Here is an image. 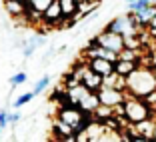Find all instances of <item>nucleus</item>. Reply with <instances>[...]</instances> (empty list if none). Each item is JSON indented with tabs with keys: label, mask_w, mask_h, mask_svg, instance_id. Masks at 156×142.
Instances as JSON below:
<instances>
[{
	"label": "nucleus",
	"mask_w": 156,
	"mask_h": 142,
	"mask_svg": "<svg viewBox=\"0 0 156 142\" xmlns=\"http://www.w3.org/2000/svg\"><path fill=\"white\" fill-rule=\"evenodd\" d=\"M122 116L128 124H132V122H140V120L152 118L154 114H152V106L144 98L126 94V98L122 102Z\"/></svg>",
	"instance_id": "nucleus-2"
},
{
	"label": "nucleus",
	"mask_w": 156,
	"mask_h": 142,
	"mask_svg": "<svg viewBox=\"0 0 156 142\" xmlns=\"http://www.w3.org/2000/svg\"><path fill=\"white\" fill-rule=\"evenodd\" d=\"M0 126H2V130L8 126V112L6 110H0Z\"/></svg>",
	"instance_id": "nucleus-21"
},
{
	"label": "nucleus",
	"mask_w": 156,
	"mask_h": 142,
	"mask_svg": "<svg viewBox=\"0 0 156 142\" xmlns=\"http://www.w3.org/2000/svg\"><path fill=\"white\" fill-rule=\"evenodd\" d=\"M4 8L12 18H20V16L26 14L28 4L24 2V0H4Z\"/></svg>",
	"instance_id": "nucleus-11"
},
{
	"label": "nucleus",
	"mask_w": 156,
	"mask_h": 142,
	"mask_svg": "<svg viewBox=\"0 0 156 142\" xmlns=\"http://www.w3.org/2000/svg\"><path fill=\"white\" fill-rule=\"evenodd\" d=\"M42 44V40L40 38H34L32 42H30V46H26V48H24V56H30L34 52V48H38V46Z\"/></svg>",
	"instance_id": "nucleus-20"
},
{
	"label": "nucleus",
	"mask_w": 156,
	"mask_h": 142,
	"mask_svg": "<svg viewBox=\"0 0 156 142\" xmlns=\"http://www.w3.org/2000/svg\"><path fill=\"white\" fill-rule=\"evenodd\" d=\"M26 78H28L26 72H16L12 78H10V84H12V88H14V86H20V84L26 82Z\"/></svg>",
	"instance_id": "nucleus-19"
},
{
	"label": "nucleus",
	"mask_w": 156,
	"mask_h": 142,
	"mask_svg": "<svg viewBox=\"0 0 156 142\" xmlns=\"http://www.w3.org/2000/svg\"><path fill=\"white\" fill-rule=\"evenodd\" d=\"M48 84H50V76H44V78H40L36 84H34V96H38V94H42V92L48 88Z\"/></svg>",
	"instance_id": "nucleus-16"
},
{
	"label": "nucleus",
	"mask_w": 156,
	"mask_h": 142,
	"mask_svg": "<svg viewBox=\"0 0 156 142\" xmlns=\"http://www.w3.org/2000/svg\"><path fill=\"white\" fill-rule=\"evenodd\" d=\"M18 122H20V114L18 112H8V124L14 126V124H18Z\"/></svg>",
	"instance_id": "nucleus-22"
},
{
	"label": "nucleus",
	"mask_w": 156,
	"mask_h": 142,
	"mask_svg": "<svg viewBox=\"0 0 156 142\" xmlns=\"http://www.w3.org/2000/svg\"><path fill=\"white\" fill-rule=\"evenodd\" d=\"M152 2L150 0H134V2H128V10H132V12H138V10L146 8V6H150Z\"/></svg>",
	"instance_id": "nucleus-17"
},
{
	"label": "nucleus",
	"mask_w": 156,
	"mask_h": 142,
	"mask_svg": "<svg viewBox=\"0 0 156 142\" xmlns=\"http://www.w3.org/2000/svg\"><path fill=\"white\" fill-rule=\"evenodd\" d=\"M62 20H64V14L60 10L58 0H52L50 4H48V8L42 12V22H44L46 26H60Z\"/></svg>",
	"instance_id": "nucleus-8"
},
{
	"label": "nucleus",
	"mask_w": 156,
	"mask_h": 142,
	"mask_svg": "<svg viewBox=\"0 0 156 142\" xmlns=\"http://www.w3.org/2000/svg\"><path fill=\"white\" fill-rule=\"evenodd\" d=\"M98 98H100V104H106L114 108V106L122 104L124 98H126V90L122 88H114V86H104L102 84L100 90H98Z\"/></svg>",
	"instance_id": "nucleus-6"
},
{
	"label": "nucleus",
	"mask_w": 156,
	"mask_h": 142,
	"mask_svg": "<svg viewBox=\"0 0 156 142\" xmlns=\"http://www.w3.org/2000/svg\"><path fill=\"white\" fill-rule=\"evenodd\" d=\"M54 134H58L60 140H76V132L72 126L62 122L60 118H54Z\"/></svg>",
	"instance_id": "nucleus-12"
},
{
	"label": "nucleus",
	"mask_w": 156,
	"mask_h": 142,
	"mask_svg": "<svg viewBox=\"0 0 156 142\" xmlns=\"http://www.w3.org/2000/svg\"><path fill=\"white\" fill-rule=\"evenodd\" d=\"M126 2H134V0H126Z\"/></svg>",
	"instance_id": "nucleus-25"
},
{
	"label": "nucleus",
	"mask_w": 156,
	"mask_h": 142,
	"mask_svg": "<svg viewBox=\"0 0 156 142\" xmlns=\"http://www.w3.org/2000/svg\"><path fill=\"white\" fill-rule=\"evenodd\" d=\"M34 98V92H26V94H22V96H18L16 98V102H12V106L14 108H20V106H24V104H28V102Z\"/></svg>",
	"instance_id": "nucleus-18"
},
{
	"label": "nucleus",
	"mask_w": 156,
	"mask_h": 142,
	"mask_svg": "<svg viewBox=\"0 0 156 142\" xmlns=\"http://www.w3.org/2000/svg\"><path fill=\"white\" fill-rule=\"evenodd\" d=\"M154 70L156 68H152V66L138 64V68H134L128 76L124 78V90H126V94L144 98L152 90H156V72Z\"/></svg>",
	"instance_id": "nucleus-1"
},
{
	"label": "nucleus",
	"mask_w": 156,
	"mask_h": 142,
	"mask_svg": "<svg viewBox=\"0 0 156 142\" xmlns=\"http://www.w3.org/2000/svg\"><path fill=\"white\" fill-rule=\"evenodd\" d=\"M86 60V64L90 66L94 72H98L100 76H108V74L114 72V62L112 60H106V58H100V56H88Z\"/></svg>",
	"instance_id": "nucleus-9"
},
{
	"label": "nucleus",
	"mask_w": 156,
	"mask_h": 142,
	"mask_svg": "<svg viewBox=\"0 0 156 142\" xmlns=\"http://www.w3.org/2000/svg\"><path fill=\"white\" fill-rule=\"evenodd\" d=\"M146 30L150 32V36H154V38H156V28H146Z\"/></svg>",
	"instance_id": "nucleus-24"
},
{
	"label": "nucleus",
	"mask_w": 156,
	"mask_h": 142,
	"mask_svg": "<svg viewBox=\"0 0 156 142\" xmlns=\"http://www.w3.org/2000/svg\"><path fill=\"white\" fill-rule=\"evenodd\" d=\"M24 2H26V4H28V2H30V0H24Z\"/></svg>",
	"instance_id": "nucleus-27"
},
{
	"label": "nucleus",
	"mask_w": 156,
	"mask_h": 142,
	"mask_svg": "<svg viewBox=\"0 0 156 142\" xmlns=\"http://www.w3.org/2000/svg\"><path fill=\"white\" fill-rule=\"evenodd\" d=\"M144 100H146L150 106H154L156 104V90H152L150 94H146V96H144Z\"/></svg>",
	"instance_id": "nucleus-23"
},
{
	"label": "nucleus",
	"mask_w": 156,
	"mask_h": 142,
	"mask_svg": "<svg viewBox=\"0 0 156 142\" xmlns=\"http://www.w3.org/2000/svg\"><path fill=\"white\" fill-rule=\"evenodd\" d=\"M56 118H60L62 122H66L68 126H72L74 132H78V130H82L84 126L88 124V114L84 112L82 108H78V106L74 104H64L62 108L58 110V114H56Z\"/></svg>",
	"instance_id": "nucleus-3"
},
{
	"label": "nucleus",
	"mask_w": 156,
	"mask_h": 142,
	"mask_svg": "<svg viewBox=\"0 0 156 142\" xmlns=\"http://www.w3.org/2000/svg\"><path fill=\"white\" fill-rule=\"evenodd\" d=\"M98 106H100V98H98V92H94V90H88L82 96V100L78 102V108H82L88 116H90Z\"/></svg>",
	"instance_id": "nucleus-10"
},
{
	"label": "nucleus",
	"mask_w": 156,
	"mask_h": 142,
	"mask_svg": "<svg viewBox=\"0 0 156 142\" xmlns=\"http://www.w3.org/2000/svg\"><path fill=\"white\" fill-rule=\"evenodd\" d=\"M0 134H2V126H0Z\"/></svg>",
	"instance_id": "nucleus-26"
},
{
	"label": "nucleus",
	"mask_w": 156,
	"mask_h": 142,
	"mask_svg": "<svg viewBox=\"0 0 156 142\" xmlns=\"http://www.w3.org/2000/svg\"><path fill=\"white\" fill-rule=\"evenodd\" d=\"M60 10L64 16H76L78 18V2L76 0H58Z\"/></svg>",
	"instance_id": "nucleus-14"
},
{
	"label": "nucleus",
	"mask_w": 156,
	"mask_h": 142,
	"mask_svg": "<svg viewBox=\"0 0 156 142\" xmlns=\"http://www.w3.org/2000/svg\"><path fill=\"white\" fill-rule=\"evenodd\" d=\"M94 42L104 46V48H110V50H114V52H120L124 48V36H120V34H116V32H110V30H106V28L100 34L94 36Z\"/></svg>",
	"instance_id": "nucleus-7"
},
{
	"label": "nucleus",
	"mask_w": 156,
	"mask_h": 142,
	"mask_svg": "<svg viewBox=\"0 0 156 142\" xmlns=\"http://www.w3.org/2000/svg\"><path fill=\"white\" fill-rule=\"evenodd\" d=\"M138 64L140 62H136V60H124V58H116L114 62V72L118 74V76L126 78L130 72H132L134 68H138Z\"/></svg>",
	"instance_id": "nucleus-13"
},
{
	"label": "nucleus",
	"mask_w": 156,
	"mask_h": 142,
	"mask_svg": "<svg viewBox=\"0 0 156 142\" xmlns=\"http://www.w3.org/2000/svg\"><path fill=\"white\" fill-rule=\"evenodd\" d=\"M106 30L116 32V34H120V36H128V34H138L142 28H138L136 24L132 22V18H128V14H124V16H118V18H114L112 22L106 24Z\"/></svg>",
	"instance_id": "nucleus-5"
},
{
	"label": "nucleus",
	"mask_w": 156,
	"mask_h": 142,
	"mask_svg": "<svg viewBox=\"0 0 156 142\" xmlns=\"http://www.w3.org/2000/svg\"><path fill=\"white\" fill-rule=\"evenodd\" d=\"M72 72L78 76L80 84H82V86H86L88 90H94V92H98V90H100V86H102V80H104V76H100L98 72H94V70H92L90 66L86 64V60H82V62H78V64L72 68Z\"/></svg>",
	"instance_id": "nucleus-4"
},
{
	"label": "nucleus",
	"mask_w": 156,
	"mask_h": 142,
	"mask_svg": "<svg viewBox=\"0 0 156 142\" xmlns=\"http://www.w3.org/2000/svg\"><path fill=\"white\" fill-rule=\"evenodd\" d=\"M50 2H52V0H30V2H28V8L36 10V12H44Z\"/></svg>",
	"instance_id": "nucleus-15"
}]
</instances>
